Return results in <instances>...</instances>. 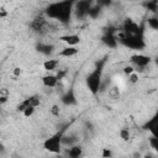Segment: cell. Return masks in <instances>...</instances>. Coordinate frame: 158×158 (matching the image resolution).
Segmentation results:
<instances>
[{
  "instance_id": "6da1fadb",
  "label": "cell",
  "mask_w": 158,
  "mask_h": 158,
  "mask_svg": "<svg viewBox=\"0 0 158 158\" xmlns=\"http://www.w3.org/2000/svg\"><path fill=\"white\" fill-rule=\"evenodd\" d=\"M73 9H74V2L72 1L53 2L48 5V7L44 10V14L49 19H53L62 23H67L70 21V17L73 15Z\"/></svg>"
},
{
  "instance_id": "7a4b0ae2",
  "label": "cell",
  "mask_w": 158,
  "mask_h": 158,
  "mask_svg": "<svg viewBox=\"0 0 158 158\" xmlns=\"http://www.w3.org/2000/svg\"><path fill=\"white\" fill-rule=\"evenodd\" d=\"M105 59L100 60L96 63V67L86 75V86L90 90L93 95H96L102 85V74H104V65H105Z\"/></svg>"
},
{
  "instance_id": "3957f363",
  "label": "cell",
  "mask_w": 158,
  "mask_h": 158,
  "mask_svg": "<svg viewBox=\"0 0 158 158\" xmlns=\"http://www.w3.org/2000/svg\"><path fill=\"white\" fill-rule=\"evenodd\" d=\"M67 126L62 127L59 131H57L56 133H53L52 136H49L48 138L44 139L43 142V147L44 149H47L48 152L51 153H54V154H59L62 152V148H63V144H62V141H63V136L65 135L67 132Z\"/></svg>"
},
{
  "instance_id": "277c9868",
  "label": "cell",
  "mask_w": 158,
  "mask_h": 158,
  "mask_svg": "<svg viewBox=\"0 0 158 158\" xmlns=\"http://www.w3.org/2000/svg\"><path fill=\"white\" fill-rule=\"evenodd\" d=\"M75 5H77V7L73 9V14H75L77 17L84 19L89 15V11L91 9V2L90 1H79Z\"/></svg>"
},
{
  "instance_id": "5b68a950",
  "label": "cell",
  "mask_w": 158,
  "mask_h": 158,
  "mask_svg": "<svg viewBox=\"0 0 158 158\" xmlns=\"http://www.w3.org/2000/svg\"><path fill=\"white\" fill-rule=\"evenodd\" d=\"M130 62L136 67V68H146L149 63H151V58L148 56H144V54H135L131 57Z\"/></svg>"
},
{
  "instance_id": "8992f818",
  "label": "cell",
  "mask_w": 158,
  "mask_h": 158,
  "mask_svg": "<svg viewBox=\"0 0 158 158\" xmlns=\"http://www.w3.org/2000/svg\"><path fill=\"white\" fill-rule=\"evenodd\" d=\"M40 105V99H38V96H36V95H32V96H28V98H26L23 101H21L20 104H19V106H17V110L19 111H23L26 107H28V106H32V107H37Z\"/></svg>"
},
{
  "instance_id": "52a82bcc",
  "label": "cell",
  "mask_w": 158,
  "mask_h": 158,
  "mask_svg": "<svg viewBox=\"0 0 158 158\" xmlns=\"http://www.w3.org/2000/svg\"><path fill=\"white\" fill-rule=\"evenodd\" d=\"M59 81H60V79L58 78L57 74H47L42 78V83L47 88H54L59 84Z\"/></svg>"
},
{
  "instance_id": "ba28073f",
  "label": "cell",
  "mask_w": 158,
  "mask_h": 158,
  "mask_svg": "<svg viewBox=\"0 0 158 158\" xmlns=\"http://www.w3.org/2000/svg\"><path fill=\"white\" fill-rule=\"evenodd\" d=\"M60 41L67 43L69 47H75L80 42V36L77 33H70V35H64L60 37Z\"/></svg>"
},
{
  "instance_id": "9c48e42d",
  "label": "cell",
  "mask_w": 158,
  "mask_h": 158,
  "mask_svg": "<svg viewBox=\"0 0 158 158\" xmlns=\"http://www.w3.org/2000/svg\"><path fill=\"white\" fill-rule=\"evenodd\" d=\"M65 153H67L68 158H80L83 156V148L79 144H74V146H70L69 148H67Z\"/></svg>"
},
{
  "instance_id": "30bf717a",
  "label": "cell",
  "mask_w": 158,
  "mask_h": 158,
  "mask_svg": "<svg viewBox=\"0 0 158 158\" xmlns=\"http://www.w3.org/2000/svg\"><path fill=\"white\" fill-rule=\"evenodd\" d=\"M62 102H63L64 105H67V106H70V105L77 104V98H75V95H74L73 89H69V90L65 91V94L62 96Z\"/></svg>"
},
{
  "instance_id": "8fae6325",
  "label": "cell",
  "mask_w": 158,
  "mask_h": 158,
  "mask_svg": "<svg viewBox=\"0 0 158 158\" xmlns=\"http://www.w3.org/2000/svg\"><path fill=\"white\" fill-rule=\"evenodd\" d=\"M102 41L109 46V47H111V48H114V47H116V44H117V37L115 36V33L114 32H111V31H109L104 37H102Z\"/></svg>"
},
{
  "instance_id": "7c38bea8",
  "label": "cell",
  "mask_w": 158,
  "mask_h": 158,
  "mask_svg": "<svg viewBox=\"0 0 158 158\" xmlns=\"http://www.w3.org/2000/svg\"><path fill=\"white\" fill-rule=\"evenodd\" d=\"M78 52H79V49L77 47H69V46H67V47H64L59 52V56L60 57H73V56L78 54Z\"/></svg>"
},
{
  "instance_id": "4fadbf2b",
  "label": "cell",
  "mask_w": 158,
  "mask_h": 158,
  "mask_svg": "<svg viewBox=\"0 0 158 158\" xmlns=\"http://www.w3.org/2000/svg\"><path fill=\"white\" fill-rule=\"evenodd\" d=\"M59 65V60L58 59H47L44 63H43V68L48 72H53L58 68Z\"/></svg>"
},
{
  "instance_id": "5bb4252c",
  "label": "cell",
  "mask_w": 158,
  "mask_h": 158,
  "mask_svg": "<svg viewBox=\"0 0 158 158\" xmlns=\"http://www.w3.org/2000/svg\"><path fill=\"white\" fill-rule=\"evenodd\" d=\"M37 48H38V51L41 52V53H43V54H46V56H49L52 52H53V46L52 44H47V43H40L38 46H37Z\"/></svg>"
},
{
  "instance_id": "9a60e30c",
  "label": "cell",
  "mask_w": 158,
  "mask_h": 158,
  "mask_svg": "<svg viewBox=\"0 0 158 158\" xmlns=\"http://www.w3.org/2000/svg\"><path fill=\"white\" fill-rule=\"evenodd\" d=\"M156 122H157V118L156 117H153V118H151L146 125H144V128L146 130H149V131H152V133H153V136H156V132H154V128H156Z\"/></svg>"
},
{
  "instance_id": "2e32d148",
  "label": "cell",
  "mask_w": 158,
  "mask_h": 158,
  "mask_svg": "<svg viewBox=\"0 0 158 158\" xmlns=\"http://www.w3.org/2000/svg\"><path fill=\"white\" fill-rule=\"evenodd\" d=\"M35 110H36V107L28 106V107H26V109L22 111V114H23V116H25V117H30V116H32V115H33Z\"/></svg>"
},
{
  "instance_id": "e0dca14e",
  "label": "cell",
  "mask_w": 158,
  "mask_h": 158,
  "mask_svg": "<svg viewBox=\"0 0 158 158\" xmlns=\"http://www.w3.org/2000/svg\"><path fill=\"white\" fill-rule=\"evenodd\" d=\"M120 136H121L122 139L127 141V139L130 138V131H128V128H123V130H121V131H120Z\"/></svg>"
},
{
  "instance_id": "ac0fdd59",
  "label": "cell",
  "mask_w": 158,
  "mask_h": 158,
  "mask_svg": "<svg viewBox=\"0 0 158 158\" xmlns=\"http://www.w3.org/2000/svg\"><path fill=\"white\" fill-rule=\"evenodd\" d=\"M148 25L153 28V30H156L157 27H158V20L156 19V17H152V19H148Z\"/></svg>"
},
{
  "instance_id": "d6986e66",
  "label": "cell",
  "mask_w": 158,
  "mask_h": 158,
  "mask_svg": "<svg viewBox=\"0 0 158 158\" xmlns=\"http://www.w3.org/2000/svg\"><path fill=\"white\" fill-rule=\"evenodd\" d=\"M128 80L131 83H137L138 81V74H136V72H133L132 74L128 75Z\"/></svg>"
},
{
  "instance_id": "ffe728a7",
  "label": "cell",
  "mask_w": 158,
  "mask_h": 158,
  "mask_svg": "<svg viewBox=\"0 0 158 158\" xmlns=\"http://www.w3.org/2000/svg\"><path fill=\"white\" fill-rule=\"evenodd\" d=\"M107 156L110 157V156H111V152H110L109 149H106V148H105V149H104V158H106Z\"/></svg>"
},
{
  "instance_id": "44dd1931",
  "label": "cell",
  "mask_w": 158,
  "mask_h": 158,
  "mask_svg": "<svg viewBox=\"0 0 158 158\" xmlns=\"http://www.w3.org/2000/svg\"><path fill=\"white\" fill-rule=\"evenodd\" d=\"M52 112H53L54 115H58V114H59V109H58V106H53V110H52Z\"/></svg>"
},
{
  "instance_id": "7402d4cb",
  "label": "cell",
  "mask_w": 158,
  "mask_h": 158,
  "mask_svg": "<svg viewBox=\"0 0 158 158\" xmlns=\"http://www.w3.org/2000/svg\"><path fill=\"white\" fill-rule=\"evenodd\" d=\"M14 73H15V75H20V74H21V69H20V68H15Z\"/></svg>"
},
{
  "instance_id": "603a6c76",
  "label": "cell",
  "mask_w": 158,
  "mask_h": 158,
  "mask_svg": "<svg viewBox=\"0 0 158 158\" xmlns=\"http://www.w3.org/2000/svg\"><path fill=\"white\" fill-rule=\"evenodd\" d=\"M144 158H153V157H152V156H151V154H149V153H148V154H147V156H146V157H144Z\"/></svg>"
},
{
  "instance_id": "cb8c5ba5",
  "label": "cell",
  "mask_w": 158,
  "mask_h": 158,
  "mask_svg": "<svg viewBox=\"0 0 158 158\" xmlns=\"http://www.w3.org/2000/svg\"><path fill=\"white\" fill-rule=\"evenodd\" d=\"M0 148H1V144H0Z\"/></svg>"
},
{
  "instance_id": "d4e9b609",
  "label": "cell",
  "mask_w": 158,
  "mask_h": 158,
  "mask_svg": "<svg viewBox=\"0 0 158 158\" xmlns=\"http://www.w3.org/2000/svg\"><path fill=\"white\" fill-rule=\"evenodd\" d=\"M0 106H1V104H0Z\"/></svg>"
}]
</instances>
